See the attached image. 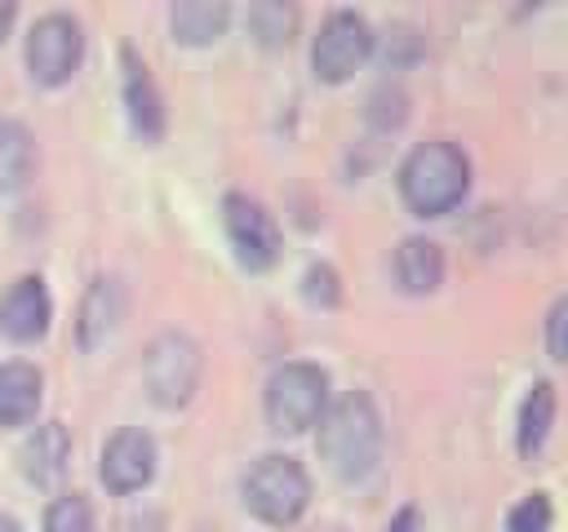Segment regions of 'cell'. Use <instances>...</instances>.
I'll list each match as a JSON object with an SVG mask.
<instances>
[{
    "instance_id": "1",
    "label": "cell",
    "mask_w": 568,
    "mask_h": 532,
    "mask_svg": "<svg viewBox=\"0 0 568 532\" xmlns=\"http://www.w3.org/2000/svg\"><path fill=\"white\" fill-rule=\"evenodd\" d=\"M470 191V160L457 142H422L399 164V195L417 217L453 213Z\"/></svg>"
},
{
    "instance_id": "2",
    "label": "cell",
    "mask_w": 568,
    "mask_h": 532,
    "mask_svg": "<svg viewBox=\"0 0 568 532\" xmlns=\"http://www.w3.org/2000/svg\"><path fill=\"white\" fill-rule=\"evenodd\" d=\"M320 457L337 479H364L382 457V412L364 390L342 395L320 417Z\"/></svg>"
},
{
    "instance_id": "3",
    "label": "cell",
    "mask_w": 568,
    "mask_h": 532,
    "mask_svg": "<svg viewBox=\"0 0 568 532\" xmlns=\"http://www.w3.org/2000/svg\"><path fill=\"white\" fill-rule=\"evenodd\" d=\"M240 492H244V505L262 519V523H297L302 510L311 505V474L302 470L297 457H284V452H266L257 457L244 479H240Z\"/></svg>"
},
{
    "instance_id": "4",
    "label": "cell",
    "mask_w": 568,
    "mask_h": 532,
    "mask_svg": "<svg viewBox=\"0 0 568 532\" xmlns=\"http://www.w3.org/2000/svg\"><path fill=\"white\" fill-rule=\"evenodd\" d=\"M328 408V372L320 364L293 359L271 372L266 381V421L280 434H302L311 430Z\"/></svg>"
},
{
    "instance_id": "5",
    "label": "cell",
    "mask_w": 568,
    "mask_h": 532,
    "mask_svg": "<svg viewBox=\"0 0 568 532\" xmlns=\"http://www.w3.org/2000/svg\"><path fill=\"white\" fill-rule=\"evenodd\" d=\"M200 368H204L200 346L186 332H160L142 355L146 395L160 408H182V403H191V395L200 386Z\"/></svg>"
},
{
    "instance_id": "6",
    "label": "cell",
    "mask_w": 568,
    "mask_h": 532,
    "mask_svg": "<svg viewBox=\"0 0 568 532\" xmlns=\"http://www.w3.org/2000/svg\"><path fill=\"white\" fill-rule=\"evenodd\" d=\"M373 53V27L364 13L355 9H333L324 22H320V35L311 44V66H315V80L324 84H342L351 80Z\"/></svg>"
},
{
    "instance_id": "7",
    "label": "cell",
    "mask_w": 568,
    "mask_h": 532,
    "mask_svg": "<svg viewBox=\"0 0 568 532\" xmlns=\"http://www.w3.org/2000/svg\"><path fill=\"white\" fill-rule=\"evenodd\" d=\"M84 58V31L71 13H44L27 31V71L36 84L58 89L80 71Z\"/></svg>"
},
{
    "instance_id": "8",
    "label": "cell",
    "mask_w": 568,
    "mask_h": 532,
    "mask_svg": "<svg viewBox=\"0 0 568 532\" xmlns=\"http://www.w3.org/2000/svg\"><path fill=\"white\" fill-rule=\"evenodd\" d=\"M222 226H226V239H231L235 262H240L244 270L262 275V270H271V266L280 262V244H284V239H280V226H275V217H271L257 200L231 191V195L222 200Z\"/></svg>"
},
{
    "instance_id": "9",
    "label": "cell",
    "mask_w": 568,
    "mask_h": 532,
    "mask_svg": "<svg viewBox=\"0 0 568 532\" xmlns=\"http://www.w3.org/2000/svg\"><path fill=\"white\" fill-rule=\"evenodd\" d=\"M98 470H102V483L111 492H120V497L142 492L151 483V474H155V439L146 430H138V426L115 430L106 439V448H102V466Z\"/></svg>"
},
{
    "instance_id": "10",
    "label": "cell",
    "mask_w": 568,
    "mask_h": 532,
    "mask_svg": "<svg viewBox=\"0 0 568 532\" xmlns=\"http://www.w3.org/2000/svg\"><path fill=\"white\" fill-rule=\"evenodd\" d=\"M49 319H53V301H49V288L40 275H22L4 288V297H0V332L4 337L36 341L49 332Z\"/></svg>"
},
{
    "instance_id": "11",
    "label": "cell",
    "mask_w": 568,
    "mask_h": 532,
    "mask_svg": "<svg viewBox=\"0 0 568 532\" xmlns=\"http://www.w3.org/2000/svg\"><path fill=\"white\" fill-rule=\"evenodd\" d=\"M120 66H124V106H129V124L142 142H160L164 137V98L146 71V62L133 49H120Z\"/></svg>"
},
{
    "instance_id": "12",
    "label": "cell",
    "mask_w": 568,
    "mask_h": 532,
    "mask_svg": "<svg viewBox=\"0 0 568 532\" xmlns=\"http://www.w3.org/2000/svg\"><path fill=\"white\" fill-rule=\"evenodd\" d=\"M67 461H71V434L62 421H40L22 452H18V466H22V479L36 483V488H53L62 474H67Z\"/></svg>"
},
{
    "instance_id": "13",
    "label": "cell",
    "mask_w": 568,
    "mask_h": 532,
    "mask_svg": "<svg viewBox=\"0 0 568 532\" xmlns=\"http://www.w3.org/2000/svg\"><path fill=\"white\" fill-rule=\"evenodd\" d=\"M40 395H44V377L36 364H27V359L0 364V426L13 430V426L36 421Z\"/></svg>"
},
{
    "instance_id": "14",
    "label": "cell",
    "mask_w": 568,
    "mask_h": 532,
    "mask_svg": "<svg viewBox=\"0 0 568 532\" xmlns=\"http://www.w3.org/2000/svg\"><path fill=\"white\" fill-rule=\"evenodd\" d=\"M120 310H124L120 284H115V279H93V284L84 288V297H80V319H75L80 346H84V350H98V346L115 332Z\"/></svg>"
},
{
    "instance_id": "15",
    "label": "cell",
    "mask_w": 568,
    "mask_h": 532,
    "mask_svg": "<svg viewBox=\"0 0 568 532\" xmlns=\"http://www.w3.org/2000/svg\"><path fill=\"white\" fill-rule=\"evenodd\" d=\"M231 22V9L222 0H178L169 9V31L178 44H191V49H204L213 40H222Z\"/></svg>"
},
{
    "instance_id": "16",
    "label": "cell",
    "mask_w": 568,
    "mask_h": 532,
    "mask_svg": "<svg viewBox=\"0 0 568 532\" xmlns=\"http://www.w3.org/2000/svg\"><path fill=\"white\" fill-rule=\"evenodd\" d=\"M395 279L404 293H435L444 279V253L426 235H408L395 248Z\"/></svg>"
},
{
    "instance_id": "17",
    "label": "cell",
    "mask_w": 568,
    "mask_h": 532,
    "mask_svg": "<svg viewBox=\"0 0 568 532\" xmlns=\"http://www.w3.org/2000/svg\"><path fill=\"white\" fill-rule=\"evenodd\" d=\"M36 168V137L22 120H0V191H18Z\"/></svg>"
},
{
    "instance_id": "18",
    "label": "cell",
    "mask_w": 568,
    "mask_h": 532,
    "mask_svg": "<svg viewBox=\"0 0 568 532\" xmlns=\"http://www.w3.org/2000/svg\"><path fill=\"white\" fill-rule=\"evenodd\" d=\"M550 421H555V386L550 381H532L524 403H519V452L524 457H537L546 434H550Z\"/></svg>"
},
{
    "instance_id": "19",
    "label": "cell",
    "mask_w": 568,
    "mask_h": 532,
    "mask_svg": "<svg viewBox=\"0 0 568 532\" xmlns=\"http://www.w3.org/2000/svg\"><path fill=\"white\" fill-rule=\"evenodd\" d=\"M244 22H248V35L262 49H284L293 40V31H297V9L275 4V0H262V4H248Z\"/></svg>"
},
{
    "instance_id": "20",
    "label": "cell",
    "mask_w": 568,
    "mask_h": 532,
    "mask_svg": "<svg viewBox=\"0 0 568 532\" xmlns=\"http://www.w3.org/2000/svg\"><path fill=\"white\" fill-rule=\"evenodd\" d=\"M44 532H93V505L80 492H62L44 510Z\"/></svg>"
},
{
    "instance_id": "21",
    "label": "cell",
    "mask_w": 568,
    "mask_h": 532,
    "mask_svg": "<svg viewBox=\"0 0 568 532\" xmlns=\"http://www.w3.org/2000/svg\"><path fill=\"white\" fill-rule=\"evenodd\" d=\"M506 532H550V497L528 492L524 501H515L506 514Z\"/></svg>"
},
{
    "instance_id": "22",
    "label": "cell",
    "mask_w": 568,
    "mask_h": 532,
    "mask_svg": "<svg viewBox=\"0 0 568 532\" xmlns=\"http://www.w3.org/2000/svg\"><path fill=\"white\" fill-rule=\"evenodd\" d=\"M302 293L311 306H337L342 288H337V270L328 262H311L306 275H302Z\"/></svg>"
},
{
    "instance_id": "23",
    "label": "cell",
    "mask_w": 568,
    "mask_h": 532,
    "mask_svg": "<svg viewBox=\"0 0 568 532\" xmlns=\"http://www.w3.org/2000/svg\"><path fill=\"white\" fill-rule=\"evenodd\" d=\"M564 319H568V301L559 297L550 306V315H546V350H550V359H564Z\"/></svg>"
},
{
    "instance_id": "24",
    "label": "cell",
    "mask_w": 568,
    "mask_h": 532,
    "mask_svg": "<svg viewBox=\"0 0 568 532\" xmlns=\"http://www.w3.org/2000/svg\"><path fill=\"white\" fill-rule=\"evenodd\" d=\"M417 523H422V519H417V510H413V505H404V510L390 519V528H386V532H417Z\"/></svg>"
},
{
    "instance_id": "25",
    "label": "cell",
    "mask_w": 568,
    "mask_h": 532,
    "mask_svg": "<svg viewBox=\"0 0 568 532\" xmlns=\"http://www.w3.org/2000/svg\"><path fill=\"white\" fill-rule=\"evenodd\" d=\"M13 18H18V9H13V4H0V44H4V35H9Z\"/></svg>"
},
{
    "instance_id": "26",
    "label": "cell",
    "mask_w": 568,
    "mask_h": 532,
    "mask_svg": "<svg viewBox=\"0 0 568 532\" xmlns=\"http://www.w3.org/2000/svg\"><path fill=\"white\" fill-rule=\"evenodd\" d=\"M0 532H22V528H18V523H13L9 514H0Z\"/></svg>"
}]
</instances>
